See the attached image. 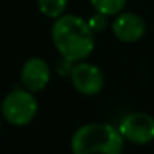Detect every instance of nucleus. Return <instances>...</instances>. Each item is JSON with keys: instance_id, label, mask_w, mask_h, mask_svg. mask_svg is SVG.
<instances>
[{"instance_id": "obj_3", "label": "nucleus", "mask_w": 154, "mask_h": 154, "mask_svg": "<svg viewBox=\"0 0 154 154\" xmlns=\"http://www.w3.org/2000/svg\"><path fill=\"white\" fill-rule=\"evenodd\" d=\"M38 113V101L35 93L27 88H15L5 94L2 101V114L12 126H27Z\"/></svg>"}, {"instance_id": "obj_8", "label": "nucleus", "mask_w": 154, "mask_h": 154, "mask_svg": "<svg viewBox=\"0 0 154 154\" xmlns=\"http://www.w3.org/2000/svg\"><path fill=\"white\" fill-rule=\"evenodd\" d=\"M126 2L128 0H90L93 10L104 17H118L123 14Z\"/></svg>"}, {"instance_id": "obj_4", "label": "nucleus", "mask_w": 154, "mask_h": 154, "mask_svg": "<svg viewBox=\"0 0 154 154\" xmlns=\"http://www.w3.org/2000/svg\"><path fill=\"white\" fill-rule=\"evenodd\" d=\"M118 129L124 141L144 146L154 141V118L143 111L129 113L119 121Z\"/></svg>"}, {"instance_id": "obj_9", "label": "nucleus", "mask_w": 154, "mask_h": 154, "mask_svg": "<svg viewBox=\"0 0 154 154\" xmlns=\"http://www.w3.org/2000/svg\"><path fill=\"white\" fill-rule=\"evenodd\" d=\"M38 10L42 15L47 18L57 20V18L63 17L68 7V0H37Z\"/></svg>"}, {"instance_id": "obj_7", "label": "nucleus", "mask_w": 154, "mask_h": 154, "mask_svg": "<svg viewBox=\"0 0 154 154\" xmlns=\"http://www.w3.org/2000/svg\"><path fill=\"white\" fill-rule=\"evenodd\" d=\"M51 78L50 65L40 57H32L23 63L20 71V80L23 88H27L32 93L43 91L48 86Z\"/></svg>"}, {"instance_id": "obj_1", "label": "nucleus", "mask_w": 154, "mask_h": 154, "mask_svg": "<svg viewBox=\"0 0 154 154\" xmlns=\"http://www.w3.org/2000/svg\"><path fill=\"white\" fill-rule=\"evenodd\" d=\"M51 40L65 61L80 63L94 50V32L88 20L78 15L65 14L63 17L53 20L51 27Z\"/></svg>"}, {"instance_id": "obj_10", "label": "nucleus", "mask_w": 154, "mask_h": 154, "mask_svg": "<svg viewBox=\"0 0 154 154\" xmlns=\"http://www.w3.org/2000/svg\"><path fill=\"white\" fill-rule=\"evenodd\" d=\"M106 18L108 17H104V15H100V14H96L91 20H88V23H90V27L93 28V32L96 33V32H101L104 28V25H106Z\"/></svg>"}, {"instance_id": "obj_2", "label": "nucleus", "mask_w": 154, "mask_h": 154, "mask_svg": "<svg viewBox=\"0 0 154 154\" xmlns=\"http://www.w3.org/2000/svg\"><path fill=\"white\" fill-rule=\"evenodd\" d=\"M124 137L109 123H88L71 136L73 154H123Z\"/></svg>"}, {"instance_id": "obj_6", "label": "nucleus", "mask_w": 154, "mask_h": 154, "mask_svg": "<svg viewBox=\"0 0 154 154\" xmlns=\"http://www.w3.org/2000/svg\"><path fill=\"white\" fill-rule=\"evenodd\" d=\"M146 20L134 12L119 14L118 17H114V22L111 25V32H113L114 38L121 43H137L146 35Z\"/></svg>"}, {"instance_id": "obj_5", "label": "nucleus", "mask_w": 154, "mask_h": 154, "mask_svg": "<svg viewBox=\"0 0 154 154\" xmlns=\"http://www.w3.org/2000/svg\"><path fill=\"white\" fill-rule=\"evenodd\" d=\"M71 85L83 96H94L104 88V73L98 65L80 61L75 63L70 71Z\"/></svg>"}]
</instances>
